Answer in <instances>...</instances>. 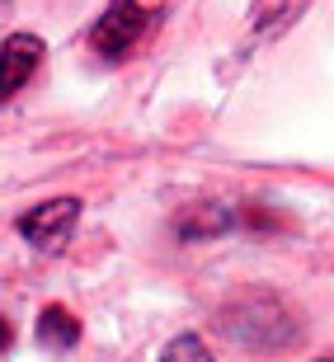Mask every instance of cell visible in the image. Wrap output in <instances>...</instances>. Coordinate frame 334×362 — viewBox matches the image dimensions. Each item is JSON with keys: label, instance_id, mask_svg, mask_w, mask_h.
I'll return each instance as SVG.
<instances>
[{"label": "cell", "instance_id": "cell-1", "mask_svg": "<svg viewBox=\"0 0 334 362\" xmlns=\"http://www.w3.org/2000/svg\"><path fill=\"white\" fill-rule=\"evenodd\" d=\"M142 28H146L142 0H113V5L99 14V24L90 28V47L99 57H108V62H118V57H127V47H137Z\"/></svg>", "mask_w": 334, "mask_h": 362}, {"label": "cell", "instance_id": "cell-2", "mask_svg": "<svg viewBox=\"0 0 334 362\" xmlns=\"http://www.w3.org/2000/svg\"><path fill=\"white\" fill-rule=\"evenodd\" d=\"M76 216H81V198H47L19 216V235L38 250H57V245H67Z\"/></svg>", "mask_w": 334, "mask_h": 362}, {"label": "cell", "instance_id": "cell-3", "mask_svg": "<svg viewBox=\"0 0 334 362\" xmlns=\"http://www.w3.org/2000/svg\"><path fill=\"white\" fill-rule=\"evenodd\" d=\"M38 62H42V38L14 33V38L0 47V99L19 94V85H28V76L38 71Z\"/></svg>", "mask_w": 334, "mask_h": 362}, {"label": "cell", "instance_id": "cell-4", "mask_svg": "<svg viewBox=\"0 0 334 362\" xmlns=\"http://www.w3.org/2000/svg\"><path fill=\"white\" fill-rule=\"evenodd\" d=\"M38 344L47 353H67V349H76V339H81V325H76V315H67L62 306H47L38 315Z\"/></svg>", "mask_w": 334, "mask_h": 362}, {"label": "cell", "instance_id": "cell-5", "mask_svg": "<svg viewBox=\"0 0 334 362\" xmlns=\"http://www.w3.org/2000/svg\"><path fill=\"white\" fill-rule=\"evenodd\" d=\"M161 362H217V358H212V349H207L198 334H179L170 349H165Z\"/></svg>", "mask_w": 334, "mask_h": 362}, {"label": "cell", "instance_id": "cell-6", "mask_svg": "<svg viewBox=\"0 0 334 362\" xmlns=\"http://www.w3.org/2000/svg\"><path fill=\"white\" fill-rule=\"evenodd\" d=\"M10 344H14V329H10V320H5V315H0V353L10 349Z\"/></svg>", "mask_w": 334, "mask_h": 362}, {"label": "cell", "instance_id": "cell-7", "mask_svg": "<svg viewBox=\"0 0 334 362\" xmlns=\"http://www.w3.org/2000/svg\"><path fill=\"white\" fill-rule=\"evenodd\" d=\"M325 362H330V358H325Z\"/></svg>", "mask_w": 334, "mask_h": 362}]
</instances>
